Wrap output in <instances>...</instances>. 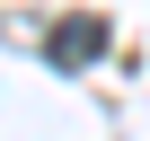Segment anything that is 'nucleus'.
<instances>
[{
  "label": "nucleus",
  "mask_w": 150,
  "mask_h": 141,
  "mask_svg": "<svg viewBox=\"0 0 150 141\" xmlns=\"http://www.w3.org/2000/svg\"><path fill=\"white\" fill-rule=\"evenodd\" d=\"M97 44H106V27H97V18H62V27H53V62H62V70L97 62Z\"/></svg>",
  "instance_id": "1"
}]
</instances>
